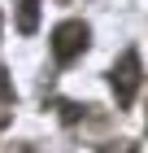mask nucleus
<instances>
[{
  "mask_svg": "<svg viewBox=\"0 0 148 153\" xmlns=\"http://www.w3.org/2000/svg\"><path fill=\"white\" fill-rule=\"evenodd\" d=\"M96 153H135V140H109V144H100Z\"/></svg>",
  "mask_w": 148,
  "mask_h": 153,
  "instance_id": "5",
  "label": "nucleus"
},
{
  "mask_svg": "<svg viewBox=\"0 0 148 153\" xmlns=\"http://www.w3.org/2000/svg\"><path fill=\"white\" fill-rule=\"evenodd\" d=\"M87 39H91L87 22H61L57 31H52V57H57V66H70L74 57H83Z\"/></svg>",
  "mask_w": 148,
  "mask_h": 153,
  "instance_id": "1",
  "label": "nucleus"
},
{
  "mask_svg": "<svg viewBox=\"0 0 148 153\" xmlns=\"http://www.w3.org/2000/svg\"><path fill=\"white\" fill-rule=\"evenodd\" d=\"M57 109H61V123H70V127L87 118V105H79V101H57Z\"/></svg>",
  "mask_w": 148,
  "mask_h": 153,
  "instance_id": "4",
  "label": "nucleus"
},
{
  "mask_svg": "<svg viewBox=\"0 0 148 153\" xmlns=\"http://www.w3.org/2000/svg\"><path fill=\"white\" fill-rule=\"evenodd\" d=\"M35 26H39V0H18V31L35 35Z\"/></svg>",
  "mask_w": 148,
  "mask_h": 153,
  "instance_id": "3",
  "label": "nucleus"
},
{
  "mask_svg": "<svg viewBox=\"0 0 148 153\" xmlns=\"http://www.w3.org/2000/svg\"><path fill=\"white\" fill-rule=\"evenodd\" d=\"M109 83H113L118 105H131V101H135V88H139V53H135V48H126L122 57L113 61V70H109Z\"/></svg>",
  "mask_w": 148,
  "mask_h": 153,
  "instance_id": "2",
  "label": "nucleus"
}]
</instances>
